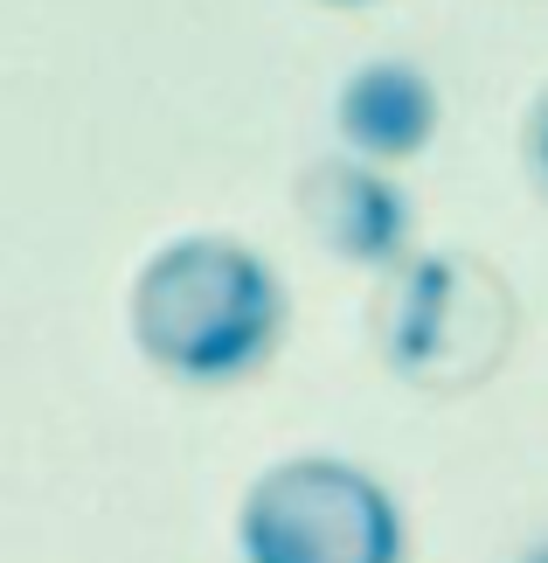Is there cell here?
<instances>
[{
  "label": "cell",
  "instance_id": "obj_1",
  "mask_svg": "<svg viewBox=\"0 0 548 563\" xmlns=\"http://www.w3.org/2000/svg\"><path fill=\"white\" fill-rule=\"evenodd\" d=\"M133 349L174 383L223 389L257 376L284 341V278L265 251L223 230H188L146 251L125 292Z\"/></svg>",
  "mask_w": 548,
  "mask_h": 563
},
{
  "label": "cell",
  "instance_id": "obj_2",
  "mask_svg": "<svg viewBox=\"0 0 548 563\" xmlns=\"http://www.w3.org/2000/svg\"><path fill=\"white\" fill-rule=\"evenodd\" d=\"M244 563H403V501L340 452H292L265 466L236 501Z\"/></svg>",
  "mask_w": 548,
  "mask_h": 563
},
{
  "label": "cell",
  "instance_id": "obj_3",
  "mask_svg": "<svg viewBox=\"0 0 548 563\" xmlns=\"http://www.w3.org/2000/svg\"><path fill=\"white\" fill-rule=\"evenodd\" d=\"M514 341V292L466 251H424L403 265L389 313V369L416 389H472Z\"/></svg>",
  "mask_w": 548,
  "mask_h": 563
},
{
  "label": "cell",
  "instance_id": "obj_4",
  "mask_svg": "<svg viewBox=\"0 0 548 563\" xmlns=\"http://www.w3.org/2000/svg\"><path fill=\"white\" fill-rule=\"evenodd\" d=\"M437 125H445V98H437L430 70L410 56H368L334 91V133L355 161H416L437 140Z\"/></svg>",
  "mask_w": 548,
  "mask_h": 563
},
{
  "label": "cell",
  "instance_id": "obj_5",
  "mask_svg": "<svg viewBox=\"0 0 548 563\" xmlns=\"http://www.w3.org/2000/svg\"><path fill=\"white\" fill-rule=\"evenodd\" d=\"M305 216L326 236V251L347 257V265H361V272L410 265V223H416L410 195L376 161H355V154L320 161L305 175Z\"/></svg>",
  "mask_w": 548,
  "mask_h": 563
},
{
  "label": "cell",
  "instance_id": "obj_6",
  "mask_svg": "<svg viewBox=\"0 0 548 563\" xmlns=\"http://www.w3.org/2000/svg\"><path fill=\"white\" fill-rule=\"evenodd\" d=\"M528 175L548 195V91L535 98V112H528Z\"/></svg>",
  "mask_w": 548,
  "mask_h": 563
},
{
  "label": "cell",
  "instance_id": "obj_7",
  "mask_svg": "<svg viewBox=\"0 0 548 563\" xmlns=\"http://www.w3.org/2000/svg\"><path fill=\"white\" fill-rule=\"evenodd\" d=\"M521 563H548V536H541V543H528V550H521Z\"/></svg>",
  "mask_w": 548,
  "mask_h": 563
},
{
  "label": "cell",
  "instance_id": "obj_8",
  "mask_svg": "<svg viewBox=\"0 0 548 563\" xmlns=\"http://www.w3.org/2000/svg\"><path fill=\"white\" fill-rule=\"evenodd\" d=\"M326 8H376V0H326Z\"/></svg>",
  "mask_w": 548,
  "mask_h": 563
}]
</instances>
